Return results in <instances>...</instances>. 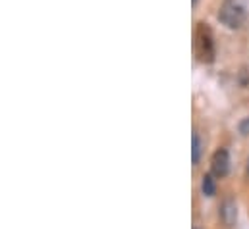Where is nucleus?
<instances>
[{
    "mask_svg": "<svg viewBox=\"0 0 249 229\" xmlns=\"http://www.w3.org/2000/svg\"><path fill=\"white\" fill-rule=\"evenodd\" d=\"M193 2H197V0H193Z\"/></svg>",
    "mask_w": 249,
    "mask_h": 229,
    "instance_id": "nucleus-8",
    "label": "nucleus"
},
{
    "mask_svg": "<svg viewBox=\"0 0 249 229\" xmlns=\"http://www.w3.org/2000/svg\"><path fill=\"white\" fill-rule=\"evenodd\" d=\"M248 17L246 0H224L218 10V21L228 29H240Z\"/></svg>",
    "mask_w": 249,
    "mask_h": 229,
    "instance_id": "nucleus-1",
    "label": "nucleus"
},
{
    "mask_svg": "<svg viewBox=\"0 0 249 229\" xmlns=\"http://www.w3.org/2000/svg\"><path fill=\"white\" fill-rule=\"evenodd\" d=\"M201 152H203L201 137H199L197 133H193V135H191V162H193V166L199 164V160H201Z\"/></svg>",
    "mask_w": 249,
    "mask_h": 229,
    "instance_id": "nucleus-5",
    "label": "nucleus"
},
{
    "mask_svg": "<svg viewBox=\"0 0 249 229\" xmlns=\"http://www.w3.org/2000/svg\"><path fill=\"white\" fill-rule=\"evenodd\" d=\"M211 172L214 177H226L230 172V154L226 148H216L211 158Z\"/></svg>",
    "mask_w": 249,
    "mask_h": 229,
    "instance_id": "nucleus-3",
    "label": "nucleus"
},
{
    "mask_svg": "<svg viewBox=\"0 0 249 229\" xmlns=\"http://www.w3.org/2000/svg\"><path fill=\"white\" fill-rule=\"evenodd\" d=\"M238 131L242 137H248L249 135V117H244L240 123H238Z\"/></svg>",
    "mask_w": 249,
    "mask_h": 229,
    "instance_id": "nucleus-7",
    "label": "nucleus"
},
{
    "mask_svg": "<svg viewBox=\"0 0 249 229\" xmlns=\"http://www.w3.org/2000/svg\"><path fill=\"white\" fill-rule=\"evenodd\" d=\"M201 191H203V195L209 196V198L216 195V181H214V177H213L211 173L203 175V179H201Z\"/></svg>",
    "mask_w": 249,
    "mask_h": 229,
    "instance_id": "nucleus-6",
    "label": "nucleus"
},
{
    "mask_svg": "<svg viewBox=\"0 0 249 229\" xmlns=\"http://www.w3.org/2000/svg\"><path fill=\"white\" fill-rule=\"evenodd\" d=\"M195 49H197V56L201 62L211 64L214 60V41H213V33L207 23H199V27H197Z\"/></svg>",
    "mask_w": 249,
    "mask_h": 229,
    "instance_id": "nucleus-2",
    "label": "nucleus"
},
{
    "mask_svg": "<svg viewBox=\"0 0 249 229\" xmlns=\"http://www.w3.org/2000/svg\"><path fill=\"white\" fill-rule=\"evenodd\" d=\"M220 220L228 228L236 226V222H238V204H236L234 198H226L222 202V206H220Z\"/></svg>",
    "mask_w": 249,
    "mask_h": 229,
    "instance_id": "nucleus-4",
    "label": "nucleus"
}]
</instances>
